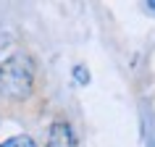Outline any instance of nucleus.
<instances>
[{"label": "nucleus", "instance_id": "2", "mask_svg": "<svg viewBox=\"0 0 155 147\" xmlns=\"http://www.w3.org/2000/svg\"><path fill=\"white\" fill-rule=\"evenodd\" d=\"M48 147H76L74 129L66 121H55L48 131Z\"/></svg>", "mask_w": 155, "mask_h": 147}, {"label": "nucleus", "instance_id": "1", "mask_svg": "<svg viewBox=\"0 0 155 147\" xmlns=\"http://www.w3.org/2000/svg\"><path fill=\"white\" fill-rule=\"evenodd\" d=\"M34 87V66L24 53L0 60V95L8 100H26Z\"/></svg>", "mask_w": 155, "mask_h": 147}, {"label": "nucleus", "instance_id": "6", "mask_svg": "<svg viewBox=\"0 0 155 147\" xmlns=\"http://www.w3.org/2000/svg\"><path fill=\"white\" fill-rule=\"evenodd\" d=\"M145 8H147V11H153V13H155V3H145Z\"/></svg>", "mask_w": 155, "mask_h": 147}, {"label": "nucleus", "instance_id": "3", "mask_svg": "<svg viewBox=\"0 0 155 147\" xmlns=\"http://www.w3.org/2000/svg\"><path fill=\"white\" fill-rule=\"evenodd\" d=\"M145 145L155 147V118H153V113H145Z\"/></svg>", "mask_w": 155, "mask_h": 147}, {"label": "nucleus", "instance_id": "5", "mask_svg": "<svg viewBox=\"0 0 155 147\" xmlns=\"http://www.w3.org/2000/svg\"><path fill=\"white\" fill-rule=\"evenodd\" d=\"M74 79H76V84H87V82H90L87 68H84V66H76V68H74Z\"/></svg>", "mask_w": 155, "mask_h": 147}, {"label": "nucleus", "instance_id": "4", "mask_svg": "<svg viewBox=\"0 0 155 147\" xmlns=\"http://www.w3.org/2000/svg\"><path fill=\"white\" fill-rule=\"evenodd\" d=\"M3 147H37L32 142V137H13L8 142H3Z\"/></svg>", "mask_w": 155, "mask_h": 147}]
</instances>
